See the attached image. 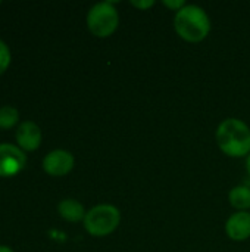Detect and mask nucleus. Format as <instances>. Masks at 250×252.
<instances>
[{"label":"nucleus","instance_id":"nucleus-1","mask_svg":"<svg viewBox=\"0 0 250 252\" xmlns=\"http://www.w3.org/2000/svg\"><path fill=\"white\" fill-rule=\"evenodd\" d=\"M174 28L183 40L199 43L208 37L211 31V21L202 7L196 4H186L175 13Z\"/></svg>","mask_w":250,"mask_h":252},{"label":"nucleus","instance_id":"nucleus-2","mask_svg":"<svg viewBox=\"0 0 250 252\" xmlns=\"http://www.w3.org/2000/svg\"><path fill=\"white\" fill-rule=\"evenodd\" d=\"M217 143L228 157H245L250 152V128L237 118H228L218 126Z\"/></svg>","mask_w":250,"mask_h":252},{"label":"nucleus","instance_id":"nucleus-3","mask_svg":"<svg viewBox=\"0 0 250 252\" xmlns=\"http://www.w3.org/2000/svg\"><path fill=\"white\" fill-rule=\"evenodd\" d=\"M121 221V213L116 207L102 204L93 207L84 219L85 230L96 238L111 235Z\"/></svg>","mask_w":250,"mask_h":252},{"label":"nucleus","instance_id":"nucleus-4","mask_svg":"<svg viewBox=\"0 0 250 252\" xmlns=\"http://www.w3.org/2000/svg\"><path fill=\"white\" fill-rule=\"evenodd\" d=\"M119 24V16L111 1L94 4L87 15V27L93 35L105 38L112 35Z\"/></svg>","mask_w":250,"mask_h":252},{"label":"nucleus","instance_id":"nucleus-5","mask_svg":"<svg viewBox=\"0 0 250 252\" xmlns=\"http://www.w3.org/2000/svg\"><path fill=\"white\" fill-rule=\"evenodd\" d=\"M27 157L19 146L10 143L0 145V177H12L24 170Z\"/></svg>","mask_w":250,"mask_h":252},{"label":"nucleus","instance_id":"nucleus-6","mask_svg":"<svg viewBox=\"0 0 250 252\" xmlns=\"http://www.w3.org/2000/svg\"><path fill=\"white\" fill-rule=\"evenodd\" d=\"M74 157L68 151L56 149L49 152L43 159V168L49 176L62 177L74 168Z\"/></svg>","mask_w":250,"mask_h":252},{"label":"nucleus","instance_id":"nucleus-7","mask_svg":"<svg viewBox=\"0 0 250 252\" xmlns=\"http://www.w3.org/2000/svg\"><path fill=\"white\" fill-rule=\"evenodd\" d=\"M15 137L18 142V146L22 151L31 152V151H35L41 143V130L35 123L24 121L16 128Z\"/></svg>","mask_w":250,"mask_h":252},{"label":"nucleus","instance_id":"nucleus-8","mask_svg":"<svg viewBox=\"0 0 250 252\" xmlns=\"http://www.w3.org/2000/svg\"><path fill=\"white\" fill-rule=\"evenodd\" d=\"M225 232L230 239L233 241H246L250 238V214L249 213H236L233 214L227 224H225Z\"/></svg>","mask_w":250,"mask_h":252},{"label":"nucleus","instance_id":"nucleus-9","mask_svg":"<svg viewBox=\"0 0 250 252\" xmlns=\"http://www.w3.org/2000/svg\"><path fill=\"white\" fill-rule=\"evenodd\" d=\"M57 211L60 214L62 219H65L66 221L71 223H77L85 219V211L84 207L75 201V199H63L59 205H57Z\"/></svg>","mask_w":250,"mask_h":252},{"label":"nucleus","instance_id":"nucleus-10","mask_svg":"<svg viewBox=\"0 0 250 252\" xmlns=\"http://www.w3.org/2000/svg\"><path fill=\"white\" fill-rule=\"evenodd\" d=\"M228 199L236 210H248L250 208V189L246 186H236L231 189Z\"/></svg>","mask_w":250,"mask_h":252},{"label":"nucleus","instance_id":"nucleus-11","mask_svg":"<svg viewBox=\"0 0 250 252\" xmlns=\"http://www.w3.org/2000/svg\"><path fill=\"white\" fill-rule=\"evenodd\" d=\"M19 121V111L13 106H1L0 108V128L7 130L16 126Z\"/></svg>","mask_w":250,"mask_h":252},{"label":"nucleus","instance_id":"nucleus-12","mask_svg":"<svg viewBox=\"0 0 250 252\" xmlns=\"http://www.w3.org/2000/svg\"><path fill=\"white\" fill-rule=\"evenodd\" d=\"M10 63V50L7 47V44L0 40V75L9 68Z\"/></svg>","mask_w":250,"mask_h":252},{"label":"nucleus","instance_id":"nucleus-13","mask_svg":"<svg viewBox=\"0 0 250 252\" xmlns=\"http://www.w3.org/2000/svg\"><path fill=\"white\" fill-rule=\"evenodd\" d=\"M162 4L167 6V7H169V9H172V10H177V12L181 10L186 6L184 0H164Z\"/></svg>","mask_w":250,"mask_h":252},{"label":"nucleus","instance_id":"nucleus-14","mask_svg":"<svg viewBox=\"0 0 250 252\" xmlns=\"http://www.w3.org/2000/svg\"><path fill=\"white\" fill-rule=\"evenodd\" d=\"M133 6H136V7H139V9H149V7H152L153 4H155V1L153 0H147V1H136V0H133V1H130Z\"/></svg>","mask_w":250,"mask_h":252},{"label":"nucleus","instance_id":"nucleus-15","mask_svg":"<svg viewBox=\"0 0 250 252\" xmlns=\"http://www.w3.org/2000/svg\"><path fill=\"white\" fill-rule=\"evenodd\" d=\"M0 252H13L9 247H4V245H0Z\"/></svg>","mask_w":250,"mask_h":252},{"label":"nucleus","instance_id":"nucleus-16","mask_svg":"<svg viewBox=\"0 0 250 252\" xmlns=\"http://www.w3.org/2000/svg\"><path fill=\"white\" fill-rule=\"evenodd\" d=\"M246 165H248V171H249L250 174V155L248 157V161H246Z\"/></svg>","mask_w":250,"mask_h":252}]
</instances>
